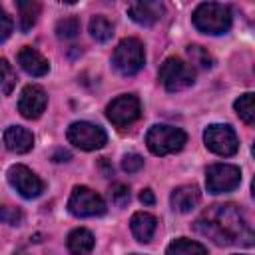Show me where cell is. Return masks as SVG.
Segmentation results:
<instances>
[{
  "label": "cell",
  "instance_id": "cell-1",
  "mask_svg": "<svg viewBox=\"0 0 255 255\" xmlns=\"http://www.w3.org/2000/svg\"><path fill=\"white\" fill-rule=\"evenodd\" d=\"M195 229L217 245H233L241 241L245 245H251L253 237L243 213L233 203L211 205L209 209H205L195 221Z\"/></svg>",
  "mask_w": 255,
  "mask_h": 255
},
{
  "label": "cell",
  "instance_id": "cell-2",
  "mask_svg": "<svg viewBox=\"0 0 255 255\" xmlns=\"http://www.w3.org/2000/svg\"><path fill=\"white\" fill-rule=\"evenodd\" d=\"M193 26L203 34H225L231 28V10L225 4L203 2L193 10Z\"/></svg>",
  "mask_w": 255,
  "mask_h": 255
},
{
  "label": "cell",
  "instance_id": "cell-3",
  "mask_svg": "<svg viewBox=\"0 0 255 255\" xmlns=\"http://www.w3.org/2000/svg\"><path fill=\"white\" fill-rule=\"evenodd\" d=\"M187 141V135L183 129L179 128H173V126H163V124H157V126H151L147 135H145V143H147V149L153 153V155H169V153H175L179 151Z\"/></svg>",
  "mask_w": 255,
  "mask_h": 255
},
{
  "label": "cell",
  "instance_id": "cell-4",
  "mask_svg": "<svg viewBox=\"0 0 255 255\" xmlns=\"http://www.w3.org/2000/svg\"><path fill=\"white\" fill-rule=\"evenodd\" d=\"M112 64H114V68L122 76H133V74H137L143 68V64H145L143 44L137 38H126V40H122L118 44V48L114 50Z\"/></svg>",
  "mask_w": 255,
  "mask_h": 255
},
{
  "label": "cell",
  "instance_id": "cell-5",
  "mask_svg": "<svg viewBox=\"0 0 255 255\" xmlns=\"http://www.w3.org/2000/svg\"><path fill=\"white\" fill-rule=\"evenodd\" d=\"M159 82L167 92H179L195 82V70L181 58H167L159 68Z\"/></svg>",
  "mask_w": 255,
  "mask_h": 255
},
{
  "label": "cell",
  "instance_id": "cell-6",
  "mask_svg": "<svg viewBox=\"0 0 255 255\" xmlns=\"http://www.w3.org/2000/svg\"><path fill=\"white\" fill-rule=\"evenodd\" d=\"M66 135H68V141L72 145H76L78 149H84V151L100 149L108 141L106 131L100 126L90 124V122H74L68 128V133Z\"/></svg>",
  "mask_w": 255,
  "mask_h": 255
},
{
  "label": "cell",
  "instance_id": "cell-7",
  "mask_svg": "<svg viewBox=\"0 0 255 255\" xmlns=\"http://www.w3.org/2000/svg\"><path fill=\"white\" fill-rule=\"evenodd\" d=\"M203 141L209 151L221 155V157H231L239 149V139L235 131L229 126L223 124H211L203 131Z\"/></svg>",
  "mask_w": 255,
  "mask_h": 255
},
{
  "label": "cell",
  "instance_id": "cell-8",
  "mask_svg": "<svg viewBox=\"0 0 255 255\" xmlns=\"http://www.w3.org/2000/svg\"><path fill=\"white\" fill-rule=\"evenodd\" d=\"M68 209L76 217H96L106 213L104 199L86 185H76L68 199Z\"/></svg>",
  "mask_w": 255,
  "mask_h": 255
},
{
  "label": "cell",
  "instance_id": "cell-9",
  "mask_svg": "<svg viewBox=\"0 0 255 255\" xmlns=\"http://www.w3.org/2000/svg\"><path fill=\"white\" fill-rule=\"evenodd\" d=\"M241 169L231 163H213L205 171V185L211 193H227L239 187Z\"/></svg>",
  "mask_w": 255,
  "mask_h": 255
},
{
  "label": "cell",
  "instance_id": "cell-10",
  "mask_svg": "<svg viewBox=\"0 0 255 255\" xmlns=\"http://www.w3.org/2000/svg\"><path fill=\"white\" fill-rule=\"evenodd\" d=\"M106 116H108V120H110L116 128H128V126H131V124L141 116L139 100H137L133 94L118 96V98L112 100V104L106 108Z\"/></svg>",
  "mask_w": 255,
  "mask_h": 255
},
{
  "label": "cell",
  "instance_id": "cell-11",
  "mask_svg": "<svg viewBox=\"0 0 255 255\" xmlns=\"http://www.w3.org/2000/svg\"><path fill=\"white\" fill-rule=\"evenodd\" d=\"M8 181L26 199H34L44 191L42 179L32 169H28L26 165H20V163H16L8 169Z\"/></svg>",
  "mask_w": 255,
  "mask_h": 255
},
{
  "label": "cell",
  "instance_id": "cell-12",
  "mask_svg": "<svg viewBox=\"0 0 255 255\" xmlns=\"http://www.w3.org/2000/svg\"><path fill=\"white\" fill-rule=\"evenodd\" d=\"M46 104H48V96L46 92L36 86V84H30L22 90L20 94V100H18V112L26 118V120H36L42 116V112L46 110Z\"/></svg>",
  "mask_w": 255,
  "mask_h": 255
},
{
  "label": "cell",
  "instance_id": "cell-13",
  "mask_svg": "<svg viewBox=\"0 0 255 255\" xmlns=\"http://www.w3.org/2000/svg\"><path fill=\"white\" fill-rule=\"evenodd\" d=\"M129 18L139 24V26H151L163 16V4L153 2V0H141V2H131L128 6Z\"/></svg>",
  "mask_w": 255,
  "mask_h": 255
},
{
  "label": "cell",
  "instance_id": "cell-14",
  "mask_svg": "<svg viewBox=\"0 0 255 255\" xmlns=\"http://www.w3.org/2000/svg\"><path fill=\"white\" fill-rule=\"evenodd\" d=\"M4 145L14 153H28L34 147V135L22 126H10L4 131Z\"/></svg>",
  "mask_w": 255,
  "mask_h": 255
},
{
  "label": "cell",
  "instance_id": "cell-15",
  "mask_svg": "<svg viewBox=\"0 0 255 255\" xmlns=\"http://www.w3.org/2000/svg\"><path fill=\"white\" fill-rule=\"evenodd\" d=\"M18 64H20V68H22L26 74L36 76V78H38V76H46L48 70H50L48 60H46L38 50L30 48V46H26V48H22V50L18 52Z\"/></svg>",
  "mask_w": 255,
  "mask_h": 255
},
{
  "label": "cell",
  "instance_id": "cell-16",
  "mask_svg": "<svg viewBox=\"0 0 255 255\" xmlns=\"http://www.w3.org/2000/svg\"><path fill=\"white\" fill-rule=\"evenodd\" d=\"M201 199V193L197 189V185H179L171 191V207L179 213H187L191 209H195V205L199 203Z\"/></svg>",
  "mask_w": 255,
  "mask_h": 255
},
{
  "label": "cell",
  "instance_id": "cell-17",
  "mask_svg": "<svg viewBox=\"0 0 255 255\" xmlns=\"http://www.w3.org/2000/svg\"><path fill=\"white\" fill-rule=\"evenodd\" d=\"M131 233L133 237L139 241V243H149L153 233H155V227H157V219L151 215V213H145V211H137L131 215Z\"/></svg>",
  "mask_w": 255,
  "mask_h": 255
},
{
  "label": "cell",
  "instance_id": "cell-18",
  "mask_svg": "<svg viewBox=\"0 0 255 255\" xmlns=\"http://www.w3.org/2000/svg\"><path fill=\"white\" fill-rule=\"evenodd\" d=\"M94 249V235L84 229L78 227L68 235V251L72 255H90Z\"/></svg>",
  "mask_w": 255,
  "mask_h": 255
},
{
  "label": "cell",
  "instance_id": "cell-19",
  "mask_svg": "<svg viewBox=\"0 0 255 255\" xmlns=\"http://www.w3.org/2000/svg\"><path fill=\"white\" fill-rule=\"evenodd\" d=\"M165 255H207V249L197 241L179 237L167 245Z\"/></svg>",
  "mask_w": 255,
  "mask_h": 255
},
{
  "label": "cell",
  "instance_id": "cell-20",
  "mask_svg": "<svg viewBox=\"0 0 255 255\" xmlns=\"http://www.w3.org/2000/svg\"><path fill=\"white\" fill-rule=\"evenodd\" d=\"M16 6L20 12V30L22 32L32 30V26L36 24V20L40 16V4L34 0H20Z\"/></svg>",
  "mask_w": 255,
  "mask_h": 255
},
{
  "label": "cell",
  "instance_id": "cell-21",
  "mask_svg": "<svg viewBox=\"0 0 255 255\" xmlns=\"http://www.w3.org/2000/svg\"><path fill=\"white\" fill-rule=\"evenodd\" d=\"M253 94L247 92L243 96H239V100H235L233 108L237 112V116L247 124V126H253L255 124V104H253Z\"/></svg>",
  "mask_w": 255,
  "mask_h": 255
},
{
  "label": "cell",
  "instance_id": "cell-22",
  "mask_svg": "<svg viewBox=\"0 0 255 255\" xmlns=\"http://www.w3.org/2000/svg\"><path fill=\"white\" fill-rule=\"evenodd\" d=\"M90 34L98 42H108L114 36V24L106 16H94L90 20Z\"/></svg>",
  "mask_w": 255,
  "mask_h": 255
},
{
  "label": "cell",
  "instance_id": "cell-23",
  "mask_svg": "<svg viewBox=\"0 0 255 255\" xmlns=\"http://www.w3.org/2000/svg\"><path fill=\"white\" fill-rule=\"evenodd\" d=\"M14 86H16V72L8 60L0 58V88L4 94H10Z\"/></svg>",
  "mask_w": 255,
  "mask_h": 255
},
{
  "label": "cell",
  "instance_id": "cell-24",
  "mask_svg": "<svg viewBox=\"0 0 255 255\" xmlns=\"http://www.w3.org/2000/svg\"><path fill=\"white\" fill-rule=\"evenodd\" d=\"M80 32V20L70 16V18H62L58 24H56V34L58 38H64V40H70V38H76Z\"/></svg>",
  "mask_w": 255,
  "mask_h": 255
},
{
  "label": "cell",
  "instance_id": "cell-25",
  "mask_svg": "<svg viewBox=\"0 0 255 255\" xmlns=\"http://www.w3.org/2000/svg\"><path fill=\"white\" fill-rule=\"evenodd\" d=\"M187 56L191 60V64L199 66V68H211L213 66V58L209 56V52L201 46H187Z\"/></svg>",
  "mask_w": 255,
  "mask_h": 255
},
{
  "label": "cell",
  "instance_id": "cell-26",
  "mask_svg": "<svg viewBox=\"0 0 255 255\" xmlns=\"http://www.w3.org/2000/svg\"><path fill=\"white\" fill-rule=\"evenodd\" d=\"M0 221L8 225H20L22 223V211L12 207V205H2L0 207Z\"/></svg>",
  "mask_w": 255,
  "mask_h": 255
},
{
  "label": "cell",
  "instance_id": "cell-27",
  "mask_svg": "<svg viewBox=\"0 0 255 255\" xmlns=\"http://www.w3.org/2000/svg\"><path fill=\"white\" fill-rule=\"evenodd\" d=\"M143 167V157L139 153H126L122 159V169L128 173H135Z\"/></svg>",
  "mask_w": 255,
  "mask_h": 255
},
{
  "label": "cell",
  "instance_id": "cell-28",
  "mask_svg": "<svg viewBox=\"0 0 255 255\" xmlns=\"http://www.w3.org/2000/svg\"><path fill=\"white\" fill-rule=\"evenodd\" d=\"M110 195H112V201H114L118 207H124V205L129 201V189H128L124 183H116V185L110 189Z\"/></svg>",
  "mask_w": 255,
  "mask_h": 255
},
{
  "label": "cell",
  "instance_id": "cell-29",
  "mask_svg": "<svg viewBox=\"0 0 255 255\" xmlns=\"http://www.w3.org/2000/svg\"><path fill=\"white\" fill-rule=\"evenodd\" d=\"M12 32V20L10 16L0 8V42H4Z\"/></svg>",
  "mask_w": 255,
  "mask_h": 255
},
{
  "label": "cell",
  "instance_id": "cell-30",
  "mask_svg": "<svg viewBox=\"0 0 255 255\" xmlns=\"http://www.w3.org/2000/svg\"><path fill=\"white\" fill-rule=\"evenodd\" d=\"M139 201H141L143 205H153V203H155L153 191H151V189H143V191L139 193Z\"/></svg>",
  "mask_w": 255,
  "mask_h": 255
},
{
  "label": "cell",
  "instance_id": "cell-31",
  "mask_svg": "<svg viewBox=\"0 0 255 255\" xmlns=\"http://www.w3.org/2000/svg\"><path fill=\"white\" fill-rule=\"evenodd\" d=\"M68 159H70V153L68 151H62L60 149V151L54 153V161H68Z\"/></svg>",
  "mask_w": 255,
  "mask_h": 255
}]
</instances>
